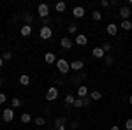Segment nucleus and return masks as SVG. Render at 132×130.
Instances as JSON below:
<instances>
[{
  "instance_id": "nucleus-1",
  "label": "nucleus",
  "mask_w": 132,
  "mask_h": 130,
  "mask_svg": "<svg viewBox=\"0 0 132 130\" xmlns=\"http://www.w3.org/2000/svg\"><path fill=\"white\" fill-rule=\"evenodd\" d=\"M56 69H58V72H62V74H67V72L71 70V63L67 60H63V58H58V60H56Z\"/></svg>"
},
{
  "instance_id": "nucleus-2",
  "label": "nucleus",
  "mask_w": 132,
  "mask_h": 130,
  "mask_svg": "<svg viewBox=\"0 0 132 130\" xmlns=\"http://www.w3.org/2000/svg\"><path fill=\"white\" fill-rule=\"evenodd\" d=\"M37 14H39V18H50V5L48 4H39L37 5Z\"/></svg>"
},
{
  "instance_id": "nucleus-3",
  "label": "nucleus",
  "mask_w": 132,
  "mask_h": 130,
  "mask_svg": "<svg viewBox=\"0 0 132 130\" xmlns=\"http://www.w3.org/2000/svg\"><path fill=\"white\" fill-rule=\"evenodd\" d=\"M39 37L42 40H50L53 37V30H51L50 27H41V30H39Z\"/></svg>"
},
{
  "instance_id": "nucleus-4",
  "label": "nucleus",
  "mask_w": 132,
  "mask_h": 130,
  "mask_svg": "<svg viewBox=\"0 0 132 130\" xmlns=\"http://www.w3.org/2000/svg\"><path fill=\"white\" fill-rule=\"evenodd\" d=\"M2 120L5 121V123L12 121L14 120V109H12V107H5V109L2 111Z\"/></svg>"
},
{
  "instance_id": "nucleus-5",
  "label": "nucleus",
  "mask_w": 132,
  "mask_h": 130,
  "mask_svg": "<svg viewBox=\"0 0 132 130\" xmlns=\"http://www.w3.org/2000/svg\"><path fill=\"white\" fill-rule=\"evenodd\" d=\"M46 99L50 100V102L56 100V99H58V88H56V86H50L48 91H46Z\"/></svg>"
},
{
  "instance_id": "nucleus-6",
  "label": "nucleus",
  "mask_w": 132,
  "mask_h": 130,
  "mask_svg": "<svg viewBox=\"0 0 132 130\" xmlns=\"http://www.w3.org/2000/svg\"><path fill=\"white\" fill-rule=\"evenodd\" d=\"M118 14H120V18H122L123 21H127L129 20V18H130V7H129V5H125V7H122V9L118 11Z\"/></svg>"
},
{
  "instance_id": "nucleus-7",
  "label": "nucleus",
  "mask_w": 132,
  "mask_h": 130,
  "mask_svg": "<svg viewBox=\"0 0 132 130\" xmlns=\"http://www.w3.org/2000/svg\"><path fill=\"white\" fill-rule=\"evenodd\" d=\"M72 16H74L76 20L83 18V16H85V7H81V5H76V7L72 9Z\"/></svg>"
},
{
  "instance_id": "nucleus-8",
  "label": "nucleus",
  "mask_w": 132,
  "mask_h": 130,
  "mask_svg": "<svg viewBox=\"0 0 132 130\" xmlns=\"http://www.w3.org/2000/svg\"><path fill=\"white\" fill-rule=\"evenodd\" d=\"M76 44H78V46H86V44H88V37H86L85 33H78V35H76Z\"/></svg>"
},
{
  "instance_id": "nucleus-9",
  "label": "nucleus",
  "mask_w": 132,
  "mask_h": 130,
  "mask_svg": "<svg viewBox=\"0 0 132 130\" xmlns=\"http://www.w3.org/2000/svg\"><path fill=\"white\" fill-rule=\"evenodd\" d=\"M60 48L62 49H71L72 48V40L69 37H62L60 39Z\"/></svg>"
},
{
  "instance_id": "nucleus-10",
  "label": "nucleus",
  "mask_w": 132,
  "mask_h": 130,
  "mask_svg": "<svg viewBox=\"0 0 132 130\" xmlns=\"http://www.w3.org/2000/svg\"><path fill=\"white\" fill-rule=\"evenodd\" d=\"M20 33L23 35V37H30L32 35V25H23L20 28Z\"/></svg>"
},
{
  "instance_id": "nucleus-11",
  "label": "nucleus",
  "mask_w": 132,
  "mask_h": 130,
  "mask_svg": "<svg viewBox=\"0 0 132 130\" xmlns=\"http://www.w3.org/2000/svg\"><path fill=\"white\" fill-rule=\"evenodd\" d=\"M78 97H79V99L88 97V86H86V84H81V86L78 88Z\"/></svg>"
},
{
  "instance_id": "nucleus-12",
  "label": "nucleus",
  "mask_w": 132,
  "mask_h": 130,
  "mask_svg": "<svg viewBox=\"0 0 132 130\" xmlns=\"http://www.w3.org/2000/svg\"><path fill=\"white\" fill-rule=\"evenodd\" d=\"M55 130H65V118H56L55 120Z\"/></svg>"
},
{
  "instance_id": "nucleus-13",
  "label": "nucleus",
  "mask_w": 132,
  "mask_h": 130,
  "mask_svg": "<svg viewBox=\"0 0 132 130\" xmlns=\"http://www.w3.org/2000/svg\"><path fill=\"white\" fill-rule=\"evenodd\" d=\"M56 60H58V58H56L55 53H51V51L44 55V62H46V63H56Z\"/></svg>"
},
{
  "instance_id": "nucleus-14",
  "label": "nucleus",
  "mask_w": 132,
  "mask_h": 130,
  "mask_svg": "<svg viewBox=\"0 0 132 130\" xmlns=\"http://www.w3.org/2000/svg\"><path fill=\"white\" fill-rule=\"evenodd\" d=\"M92 56H95V58H104V56H106V53H104V49H102V48H93Z\"/></svg>"
},
{
  "instance_id": "nucleus-15",
  "label": "nucleus",
  "mask_w": 132,
  "mask_h": 130,
  "mask_svg": "<svg viewBox=\"0 0 132 130\" xmlns=\"http://www.w3.org/2000/svg\"><path fill=\"white\" fill-rule=\"evenodd\" d=\"M83 67H85V63H83L81 60H74V62H71V70H81Z\"/></svg>"
},
{
  "instance_id": "nucleus-16",
  "label": "nucleus",
  "mask_w": 132,
  "mask_h": 130,
  "mask_svg": "<svg viewBox=\"0 0 132 130\" xmlns=\"http://www.w3.org/2000/svg\"><path fill=\"white\" fill-rule=\"evenodd\" d=\"M106 30H108V33H109V35H116V33H118V25L109 23V25L106 27Z\"/></svg>"
},
{
  "instance_id": "nucleus-17",
  "label": "nucleus",
  "mask_w": 132,
  "mask_h": 130,
  "mask_svg": "<svg viewBox=\"0 0 132 130\" xmlns=\"http://www.w3.org/2000/svg\"><path fill=\"white\" fill-rule=\"evenodd\" d=\"M20 84H23V86H28V84H30V76L21 74V76H20Z\"/></svg>"
},
{
  "instance_id": "nucleus-18",
  "label": "nucleus",
  "mask_w": 132,
  "mask_h": 130,
  "mask_svg": "<svg viewBox=\"0 0 132 130\" xmlns=\"http://www.w3.org/2000/svg\"><path fill=\"white\" fill-rule=\"evenodd\" d=\"M55 9H56V12H65V9H67V4H65V2H56Z\"/></svg>"
},
{
  "instance_id": "nucleus-19",
  "label": "nucleus",
  "mask_w": 132,
  "mask_h": 130,
  "mask_svg": "<svg viewBox=\"0 0 132 130\" xmlns=\"http://www.w3.org/2000/svg\"><path fill=\"white\" fill-rule=\"evenodd\" d=\"M90 99L97 102V100H101V99H102V93H101V91H97V90H93V91L90 93Z\"/></svg>"
},
{
  "instance_id": "nucleus-20",
  "label": "nucleus",
  "mask_w": 132,
  "mask_h": 130,
  "mask_svg": "<svg viewBox=\"0 0 132 130\" xmlns=\"http://www.w3.org/2000/svg\"><path fill=\"white\" fill-rule=\"evenodd\" d=\"M120 28H123L125 32H129V30H132V23L129 20L127 21H122V25H120Z\"/></svg>"
},
{
  "instance_id": "nucleus-21",
  "label": "nucleus",
  "mask_w": 132,
  "mask_h": 130,
  "mask_svg": "<svg viewBox=\"0 0 132 130\" xmlns=\"http://www.w3.org/2000/svg\"><path fill=\"white\" fill-rule=\"evenodd\" d=\"M74 100H76V97L74 95H65V106H74Z\"/></svg>"
},
{
  "instance_id": "nucleus-22",
  "label": "nucleus",
  "mask_w": 132,
  "mask_h": 130,
  "mask_svg": "<svg viewBox=\"0 0 132 130\" xmlns=\"http://www.w3.org/2000/svg\"><path fill=\"white\" fill-rule=\"evenodd\" d=\"M30 121H32V116L28 112H23L21 114V123H30Z\"/></svg>"
},
{
  "instance_id": "nucleus-23",
  "label": "nucleus",
  "mask_w": 132,
  "mask_h": 130,
  "mask_svg": "<svg viewBox=\"0 0 132 130\" xmlns=\"http://www.w3.org/2000/svg\"><path fill=\"white\" fill-rule=\"evenodd\" d=\"M21 104H23V100H21V99H11V106H12V109H14V107H20Z\"/></svg>"
},
{
  "instance_id": "nucleus-24",
  "label": "nucleus",
  "mask_w": 132,
  "mask_h": 130,
  "mask_svg": "<svg viewBox=\"0 0 132 130\" xmlns=\"http://www.w3.org/2000/svg\"><path fill=\"white\" fill-rule=\"evenodd\" d=\"M34 123H35L37 127H42V125H46V120H44L42 116H37V118L34 120Z\"/></svg>"
},
{
  "instance_id": "nucleus-25",
  "label": "nucleus",
  "mask_w": 132,
  "mask_h": 130,
  "mask_svg": "<svg viewBox=\"0 0 132 130\" xmlns=\"http://www.w3.org/2000/svg\"><path fill=\"white\" fill-rule=\"evenodd\" d=\"M67 32H69V33H76V32H78V25H76V23H71V25L67 27Z\"/></svg>"
},
{
  "instance_id": "nucleus-26",
  "label": "nucleus",
  "mask_w": 132,
  "mask_h": 130,
  "mask_svg": "<svg viewBox=\"0 0 132 130\" xmlns=\"http://www.w3.org/2000/svg\"><path fill=\"white\" fill-rule=\"evenodd\" d=\"M101 48H102V49H104V53H106V55H108V53H109V51H111V42H104V44H102Z\"/></svg>"
},
{
  "instance_id": "nucleus-27",
  "label": "nucleus",
  "mask_w": 132,
  "mask_h": 130,
  "mask_svg": "<svg viewBox=\"0 0 132 130\" xmlns=\"http://www.w3.org/2000/svg\"><path fill=\"white\" fill-rule=\"evenodd\" d=\"M92 18H93L95 21H101L102 20V14L99 12V11H93V12H92Z\"/></svg>"
},
{
  "instance_id": "nucleus-28",
  "label": "nucleus",
  "mask_w": 132,
  "mask_h": 130,
  "mask_svg": "<svg viewBox=\"0 0 132 130\" xmlns=\"http://www.w3.org/2000/svg\"><path fill=\"white\" fill-rule=\"evenodd\" d=\"M72 107H76V109H79V107H83V100L79 99V97H78V99L74 100V106H72Z\"/></svg>"
},
{
  "instance_id": "nucleus-29",
  "label": "nucleus",
  "mask_w": 132,
  "mask_h": 130,
  "mask_svg": "<svg viewBox=\"0 0 132 130\" xmlns=\"http://www.w3.org/2000/svg\"><path fill=\"white\" fill-rule=\"evenodd\" d=\"M2 58H4V62H9L11 58H12V53H11V51H5V53L2 55Z\"/></svg>"
},
{
  "instance_id": "nucleus-30",
  "label": "nucleus",
  "mask_w": 132,
  "mask_h": 130,
  "mask_svg": "<svg viewBox=\"0 0 132 130\" xmlns=\"http://www.w3.org/2000/svg\"><path fill=\"white\" fill-rule=\"evenodd\" d=\"M32 21H34V16L32 14H25V25H32Z\"/></svg>"
},
{
  "instance_id": "nucleus-31",
  "label": "nucleus",
  "mask_w": 132,
  "mask_h": 130,
  "mask_svg": "<svg viewBox=\"0 0 132 130\" xmlns=\"http://www.w3.org/2000/svg\"><path fill=\"white\" fill-rule=\"evenodd\" d=\"M81 100H83V107H88V106H90V102H92L90 95H88V97H85V99H81Z\"/></svg>"
},
{
  "instance_id": "nucleus-32",
  "label": "nucleus",
  "mask_w": 132,
  "mask_h": 130,
  "mask_svg": "<svg viewBox=\"0 0 132 130\" xmlns=\"http://www.w3.org/2000/svg\"><path fill=\"white\" fill-rule=\"evenodd\" d=\"M104 62H106L108 65H111V63H113L114 60H113V56H111V55H106V56H104Z\"/></svg>"
},
{
  "instance_id": "nucleus-33",
  "label": "nucleus",
  "mask_w": 132,
  "mask_h": 130,
  "mask_svg": "<svg viewBox=\"0 0 132 130\" xmlns=\"http://www.w3.org/2000/svg\"><path fill=\"white\" fill-rule=\"evenodd\" d=\"M125 130H132V118H129L125 121Z\"/></svg>"
},
{
  "instance_id": "nucleus-34",
  "label": "nucleus",
  "mask_w": 132,
  "mask_h": 130,
  "mask_svg": "<svg viewBox=\"0 0 132 130\" xmlns=\"http://www.w3.org/2000/svg\"><path fill=\"white\" fill-rule=\"evenodd\" d=\"M5 100H7L5 93H2V91H0V104H5Z\"/></svg>"
},
{
  "instance_id": "nucleus-35",
  "label": "nucleus",
  "mask_w": 132,
  "mask_h": 130,
  "mask_svg": "<svg viewBox=\"0 0 132 130\" xmlns=\"http://www.w3.org/2000/svg\"><path fill=\"white\" fill-rule=\"evenodd\" d=\"M101 7H104V9L109 7V2H108V0H101Z\"/></svg>"
},
{
  "instance_id": "nucleus-36",
  "label": "nucleus",
  "mask_w": 132,
  "mask_h": 130,
  "mask_svg": "<svg viewBox=\"0 0 132 130\" xmlns=\"http://www.w3.org/2000/svg\"><path fill=\"white\" fill-rule=\"evenodd\" d=\"M71 128H72V130L78 128V121H72V123H71Z\"/></svg>"
},
{
  "instance_id": "nucleus-37",
  "label": "nucleus",
  "mask_w": 132,
  "mask_h": 130,
  "mask_svg": "<svg viewBox=\"0 0 132 130\" xmlns=\"http://www.w3.org/2000/svg\"><path fill=\"white\" fill-rule=\"evenodd\" d=\"M109 5H111V7H116V5H118V2H116V0H111V2H109Z\"/></svg>"
},
{
  "instance_id": "nucleus-38",
  "label": "nucleus",
  "mask_w": 132,
  "mask_h": 130,
  "mask_svg": "<svg viewBox=\"0 0 132 130\" xmlns=\"http://www.w3.org/2000/svg\"><path fill=\"white\" fill-rule=\"evenodd\" d=\"M109 130H120V127H111Z\"/></svg>"
},
{
  "instance_id": "nucleus-39",
  "label": "nucleus",
  "mask_w": 132,
  "mask_h": 130,
  "mask_svg": "<svg viewBox=\"0 0 132 130\" xmlns=\"http://www.w3.org/2000/svg\"><path fill=\"white\" fill-rule=\"evenodd\" d=\"M2 65H4V58L0 56V67H2Z\"/></svg>"
},
{
  "instance_id": "nucleus-40",
  "label": "nucleus",
  "mask_w": 132,
  "mask_h": 130,
  "mask_svg": "<svg viewBox=\"0 0 132 130\" xmlns=\"http://www.w3.org/2000/svg\"><path fill=\"white\" fill-rule=\"evenodd\" d=\"M129 104H130V106H132V95H130V99H129Z\"/></svg>"
},
{
  "instance_id": "nucleus-41",
  "label": "nucleus",
  "mask_w": 132,
  "mask_h": 130,
  "mask_svg": "<svg viewBox=\"0 0 132 130\" xmlns=\"http://www.w3.org/2000/svg\"><path fill=\"white\" fill-rule=\"evenodd\" d=\"M2 83H4V81H2V79H0V86H2Z\"/></svg>"
}]
</instances>
